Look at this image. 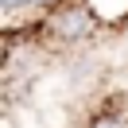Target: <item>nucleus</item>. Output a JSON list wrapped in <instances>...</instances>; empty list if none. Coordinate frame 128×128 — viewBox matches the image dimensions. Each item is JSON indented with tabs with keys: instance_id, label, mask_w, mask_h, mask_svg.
I'll return each mask as SVG.
<instances>
[{
	"instance_id": "4",
	"label": "nucleus",
	"mask_w": 128,
	"mask_h": 128,
	"mask_svg": "<svg viewBox=\"0 0 128 128\" xmlns=\"http://www.w3.org/2000/svg\"><path fill=\"white\" fill-rule=\"evenodd\" d=\"M20 4H27V0H0V8H4V12H16Z\"/></svg>"
},
{
	"instance_id": "1",
	"label": "nucleus",
	"mask_w": 128,
	"mask_h": 128,
	"mask_svg": "<svg viewBox=\"0 0 128 128\" xmlns=\"http://www.w3.org/2000/svg\"><path fill=\"white\" fill-rule=\"evenodd\" d=\"M93 24H97V16L89 8H54V16H50V31L58 39H66V43L86 39L93 31Z\"/></svg>"
},
{
	"instance_id": "2",
	"label": "nucleus",
	"mask_w": 128,
	"mask_h": 128,
	"mask_svg": "<svg viewBox=\"0 0 128 128\" xmlns=\"http://www.w3.org/2000/svg\"><path fill=\"white\" fill-rule=\"evenodd\" d=\"M86 8L97 16V24H116L128 16V0H86Z\"/></svg>"
},
{
	"instance_id": "5",
	"label": "nucleus",
	"mask_w": 128,
	"mask_h": 128,
	"mask_svg": "<svg viewBox=\"0 0 128 128\" xmlns=\"http://www.w3.org/2000/svg\"><path fill=\"white\" fill-rule=\"evenodd\" d=\"M27 4H35V8H54V4H62V0H27Z\"/></svg>"
},
{
	"instance_id": "3",
	"label": "nucleus",
	"mask_w": 128,
	"mask_h": 128,
	"mask_svg": "<svg viewBox=\"0 0 128 128\" xmlns=\"http://www.w3.org/2000/svg\"><path fill=\"white\" fill-rule=\"evenodd\" d=\"M89 128H128V124L120 116H109V112H105V116H93V120H89Z\"/></svg>"
}]
</instances>
